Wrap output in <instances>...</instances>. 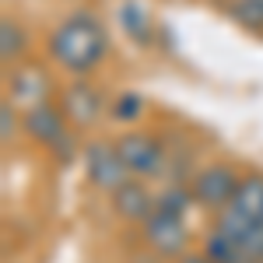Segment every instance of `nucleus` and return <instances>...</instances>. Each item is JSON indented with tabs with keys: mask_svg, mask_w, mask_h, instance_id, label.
<instances>
[{
	"mask_svg": "<svg viewBox=\"0 0 263 263\" xmlns=\"http://www.w3.org/2000/svg\"><path fill=\"white\" fill-rule=\"evenodd\" d=\"M46 53L60 70L74 74V78H84L105 60L109 39H105V28L95 14L74 11L46 35Z\"/></svg>",
	"mask_w": 263,
	"mask_h": 263,
	"instance_id": "f257e3e1",
	"label": "nucleus"
},
{
	"mask_svg": "<svg viewBox=\"0 0 263 263\" xmlns=\"http://www.w3.org/2000/svg\"><path fill=\"white\" fill-rule=\"evenodd\" d=\"M141 228V242L147 253H155V256H162V260H179L190 253V228L182 221L179 214H168V211H151V218L147 221L137 224Z\"/></svg>",
	"mask_w": 263,
	"mask_h": 263,
	"instance_id": "f03ea898",
	"label": "nucleus"
},
{
	"mask_svg": "<svg viewBox=\"0 0 263 263\" xmlns=\"http://www.w3.org/2000/svg\"><path fill=\"white\" fill-rule=\"evenodd\" d=\"M116 151H120L123 165L130 168V176H137V179L162 176L165 165H168L165 144L151 134H141V130H126L123 137H116Z\"/></svg>",
	"mask_w": 263,
	"mask_h": 263,
	"instance_id": "7ed1b4c3",
	"label": "nucleus"
},
{
	"mask_svg": "<svg viewBox=\"0 0 263 263\" xmlns=\"http://www.w3.org/2000/svg\"><path fill=\"white\" fill-rule=\"evenodd\" d=\"M81 162H84V176H88V182L99 190V193H116L123 182L130 179V168L123 165L120 151H116V141H91L84 144L81 151Z\"/></svg>",
	"mask_w": 263,
	"mask_h": 263,
	"instance_id": "20e7f679",
	"label": "nucleus"
},
{
	"mask_svg": "<svg viewBox=\"0 0 263 263\" xmlns=\"http://www.w3.org/2000/svg\"><path fill=\"white\" fill-rule=\"evenodd\" d=\"M239 182H242V176L235 172V165L211 162V165H203L200 172L190 179V190H193V200L200 203L203 211H214V214H218L221 207L232 203L235 190H239Z\"/></svg>",
	"mask_w": 263,
	"mask_h": 263,
	"instance_id": "39448f33",
	"label": "nucleus"
},
{
	"mask_svg": "<svg viewBox=\"0 0 263 263\" xmlns=\"http://www.w3.org/2000/svg\"><path fill=\"white\" fill-rule=\"evenodd\" d=\"M60 109H63V116H67V123L74 130H88L105 112V99H102V91L91 81L78 78L74 84H67L60 91Z\"/></svg>",
	"mask_w": 263,
	"mask_h": 263,
	"instance_id": "423d86ee",
	"label": "nucleus"
},
{
	"mask_svg": "<svg viewBox=\"0 0 263 263\" xmlns=\"http://www.w3.org/2000/svg\"><path fill=\"white\" fill-rule=\"evenodd\" d=\"M21 130H25V137L28 141H35L39 147H57L63 137H70V123L63 116L60 105H53V102H42V105H32V109H25V116H21Z\"/></svg>",
	"mask_w": 263,
	"mask_h": 263,
	"instance_id": "0eeeda50",
	"label": "nucleus"
},
{
	"mask_svg": "<svg viewBox=\"0 0 263 263\" xmlns=\"http://www.w3.org/2000/svg\"><path fill=\"white\" fill-rule=\"evenodd\" d=\"M109 200H112L116 218H123V221H130V224L147 221V218H151V211H155V193H151L137 176H130V179L123 182Z\"/></svg>",
	"mask_w": 263,
	"mask_h": 263,
	"instance_id": "6e6552de",
	"label": "nucleus"
},
{
	"mask_svg": "<svg viewBox=\"0 0 263 263\" xmlns=\"http://www.w3.org/2000/svg\"><path fill=\"white\" fill-rule=\"evenodd\" d=\"M7 99L14 102L18 109H32V105L49 102V78H46V70L35 67V63L14 67V78H11V91H7Z\"/></svg>",
	"mask_w": 263,
	"mask_h": 263,
	"instance_id": "1a4fd4ad",
	"label": "nucleus"
},
{
	"mask_svg": "<svg viewBox=\"0 0 263 263\" xmlns=\"http://www.w3.org/2000/svg\"><path fill=\"white\" fill-rule=\"evenodd\" d=\"M228 211H235L249 224H263V176L260 172H246L242 176L235 197L228 203Z\"/></svg>",
	"mask_w": 263,
	"mask_h": 263,
	"instance_id": "9d476101",
	"label": "nucleus"
},
{
	"mask_svg": "<svg viewBox=\"0 0 263 263\" xmlns=\"http://www.w3.org/2000/svg\"><path fill=\"white\" fill-rule=\"evenodd\" d=\"M116 21H120L123 35L130 42H137V46H147L151 35H155V14L144 7L141 0H123L116 7Z\"/></svg>",
	"mask_w": 263,
	"mask_h": 263,
	"instance_id": "9b49d317",
	"label": "nucleus"
},
{
	"mask_svg": "<svg viewBox=\"0 0 263 263\" xmlns=\"http://www.w3.org/2000/svg\"><path fill=\"white\" fill-rule=\"evenodd\" d=\"M200 253H203V256H207L211 263H246V256H242V249H239V242H235L232 235L218 232V228H211V232L203 235Z\"/></svg>",
	"mask_w": 263,
	"mask_h": 263,
	"instance_id": "f8f14e48",
	"label": "nucleus"
},
{
	"mask_svg": "<svg viewBox=\"0 0 263 263\" xmlns=\"http://www.w3.org/2000/svg\"><path fill=\"white\" fill-rule=\"evenodd\" d=\"M190 203L193 200V190H190V182L182 186V182H165L162 190H155V207L158 211H168V214H186L190 211Z\"/></svg>",
	"mask_w": 263,
	"mask_h": 263,
	"instance_id": "ddd939ff",
	"label": "nucleus"
},
{
	"mask_svg": "<svg viewBox=\"0 0 263 263\" xmlns=\"http://www.w3.org/2000/svg\"><path fill=\"white\" fill-rule=\"evenodd\" d=\"M25 46H28V39H25V28H21L18 21H14V18L0 21V57H4L7 67L18 63L21 57H25Z\"/></svg>",
	"mask_w": 263,
	"mask_h": 263,
	"instance_id": "4468645a",
	"label": "nucleus"
},
{
	"mask_svg": "<svg viewBox=\"0 0 263 263\" xmlns=\"http://www.w3.org/2000/svg\"><path fill=\"white\" fill-rule=\"evenodd\" d=\"M228 11H232V18L239 21L246 32L263 35V0H232Z\"/></svg>",
	"mask_w": 263,
	"mask_h": 263,
	"instance_id": "2eb2a0df",
	"label": "nucleus"
},
{
	"mask_svg": "<svg viewBox=\"0 0 263 263\" xmlns=\"http://www.w3.org/2000/svg\"><path fill=\"white\" fill-rule=\"evenodd\" d=\"M109 112H112V120L134 126V123L144 116V99L137 91H120V95L112 99V105H109Z\"/></svg>",
	"mask_w": 263,
	"mask_h": 263,
	"instance_id": "dca6fc26",
	"label": "nucleus"
},
{
	"mask_svg": "<svg viewBox=\"0 0 263 263\" xmlns=\"http://www.w3.org/2000/svg\"><path fill=\"white\" fill-rule=\"evenodd\" d=\"M18 130H21L18 105H14L11 99H4V105H0V144H4V147H11L14 137H18Z\"/></svg>",
	"mask_w": 263,
	"mask_h": 263,
	"instance_id": "f3484780",
	"label": "nucleus"
},
{
	"mask_svg": "<svg viewBox=\"0 0 263 263\" xmlns=\"http://www.w3.org/2000/svg\"><path fill=\"white\" fill-rule=\"evenodd\" d=\"M239 249H242L246 263H263V224H253L239 239Z\"/></svg>",
	"mask_w": 263,
	"mask_h": 263,
	"instance_id": "a211bd4d",
	"label": "nucleus"
},
{
	"mask_svg": "<svg viewBox=\"0 0 263 263\" xmlns=\"http://www.w3.org/2000/svg\"><path fill=\"white\" fill-rule=\"evenodd\" d=\"M176 263H211V260H207L203 253H186V256H179Z\"/></svg>",
	"mask_w": 263,
	"mask_h": 263,
	"instance_id": "6ab92c4d",
	"label": "nucleus"
}]
</instances>
